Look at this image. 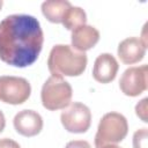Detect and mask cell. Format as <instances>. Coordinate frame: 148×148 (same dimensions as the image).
Wrapping results in <instances>:
<instances>
[{
  "mask_svg": "<svg viewBox=\"0 0 148 148\" xmlns=\"http://www.w3.org/2000/svg\"><path fill=\"white\" fill-rule=\"evenodd\" d=\"M44 34L39 21L31 15L13 14L0 21V60L23 68L39 57Z\"/></svg>",
  "mask_w": 148,
  "mask_h": 148,
  "instance_id": "obj_1",
  "label": "cell"
},
{
  "mask_svg": "<svg viewBox=\"0 0 148 148\" xmlns=\"http://www.w3.org/2000/svg\"><path fill=\"white\" fill-rule=\"evenodd\" d=\"M88 58L84 52H77L71 45L57 44L49 54L47 68L52 76H79L87 68Z\"/></svg>",
  "mask_w": 148,
  "mask_h": 148,
  "instance_id": "obj_2",
  "label": "cell"
},
{
  "mask_svg": "<svg viewBox=\"0 0 148 148\" xmlns=\"http://www.w3.org/2000/svg\"><path fill=\"white\" fill-rule=\"evenodd\" d=\"M128 132L126 118L118 112L105 113L98 124L95 135V147L102 148L106 145H117L121 142Z\"/></svg>",
  "mask_w": 148,
  "mask_h": 148,
  "instance_id": "obj_3",
  "label": "cell"
},
{
  "mask_svg": "<svg viewBox=\"0 0 148 148\" xmlns=\"http://www.w3.org/2000/svg\"><path fill=\"white\" fill-rule=\"evenodd\" d=\"M73 90L71 84L59 76H50L43 84L40 91L42 104L46 110H64L71 104Z\"/></svg>",
  "mask_w": 148,
  "mask_h": 148,
  "instance_id": "obj_4",
  "label": "cell"
},
{
  "mask_svg": "<svg viewBox=\"0 0 148 148\" xmlns=\"http://www.w3.org/2000/svg\"><path fill=\"white\" fill-rule=\"evenodd\" d=\"M31 94V86L27 79L12 75L0 76V102L12 105L23 104Z\"/></svg>",
  "mask_w": 148,
  "mask_h": 148,
  "instance_id": "obj_5",
  "label": "cell"
},
{
  "mask_svg": "<svg viewBox=\"0 0 148 148\" xmlns=\"http://www.w3.org/2000/svg\"><path fill=\"white\" fill-rule=\"evenodd\" d=\"M64 128L69 133H86L91 124L90 109L80 102H73L60 114Z\"/></svg>",
  "mask_w": 148,
  "mask_h": 148,
  "instance_id": "obj_6",
  "label": "cell"
},
{
  "mask_svg": "<svg viewBox=\"0 0 148 148\" xmlns=\"http://www.w3.org/2000/svg\"><path fill=\"white\" fill-rule=\"evenodd\" d=\"M147 74H148L147 65L127 68L123 73L119 80V88L121 92L130 97H135L141 95L143 91L147 90L148 87Z\"/></svg>",
  "mask_w": 148,
  "mask_h": 148,
  "instance_id": "obj_7",
  "label": "cell"
},
{
  "mask_svg": "<svg viewBox=\"0 0 148 148\" xmlns=\"http://www.w3.org/2000/svg\"><path fill=\"white\" fill-rule=\"evenodd\" d=\"M15 131L27 138L35 136L43 130V118L34 110H22L13 119Z\"/></svg>",
  "mask_w": 148,
  "mask_h": 148,
  "instance_id": "obj_8",
  "label": "cell"
},
{
  "mask_svg": "<svg viewBox=\"0 0 148 148\" xmlns=\"http://www.w3.org/2000/svg\"><path fill=\"white\" fill-rule=\"evenodd\" d=\"M118 69L119 65L116 58L110 53H102L94 62L92 77L97 82L105 84L114 80Z\"/></svg>",
  "mask_w": 148,
  "mask_h": 148,
  "instance_id": "obj_9",
  "label": "cell"
},
{
  "mask_svg": "<svg viewBox=\"0 0 148 148\" xmlns=\"http://www.w3.org/2000/svg\"><path fill=\"white\" fill-rule=\"evenodd\" d=\"M146 46L138 37H128L118 45V57L125 65H133L141 61L146 54Z\"/></svg>",
  "mask_w": 148,
  "mask_h": 148,
  "instance_id": "obj_10",
  "label": "cell"
},
{
  "mask_svg": "<svg viewBox=\"0 0 148 148\" xmlns=\"http://www.w3.org/2000/svg\"><path fill=\"white\" fill-rule=\"evenodd\" d=\"M99 40V31L92 25H81L72 31V49L77 52H86L92 49Z\"/></svg>",
  "mask_w": 148,
  "mask_h": 148,
  "instance_id": "obj_11",
  "label": "cell"
},
{
  "mask_svg": "<svg viewBox=\"0 0 148 148\" xmlns=\"http://www.w3.org/2000/svg\"><path fill=\"white\" fill-rule=\"evenodd\" d=\"M71 7L67 0H49L42 3V13L51 23H62Z\"/></svg>",
  "mask_w": 148,
  "mask_h": 148,
  "instance_id": "obj_12",
  "label": "cell"
},
{
  "mask_svg": "<svg viewBox=\"0 0 148 148\" xmlns=\"http://www.w3.org/2000/svg\"><path fill=\"white\" fill-rule=\"evenodd\" d=\"M86 22H87V14H86V12L81 7L72 6L69 8V10L67 12L64 21H62V25L67 30L73 31L77 27L84 25Z\"/></svg>",
  "mask_w": 148,
  "mask_h": 148,
  "instance_id": "obj_13",
  "label": "cell"
},
{
  "mask_svg": "<svg viewBox=\"0 0 148 148\" xmlns=\"http://www.w3.org/2000/svg\"><path fill=\"white\" fill-rule=\"evenodd\" d=\"M147 147H148V130L143 127L134 132L133 148H147Z\"/></svg>",
  "mask_w": 148,
  "mask_h": 148,
  "instance_id": "obj_14",
  "label": "cell"
},
{
  "mask_svg": "<svg viewBox=\"0 0 148 148\" xmlns=\"http://www.w3.org/2000/svg\"><path fill=\"white\" fill-rule=\"evenodd\" d=\"M147 102H148V98H143L141 99L136 105H135V113L136 116L143 121V123H147L148 121V117H147Z\"/></svg>",
  "mask_w": 148,
  "mask_h": 148,
  "instance_id": "obj_15",
  "label": "cell"
},
{
  "mask_svg": "<svg viewBox=\"0 0 148 148\" xmlns=\"http://www.w3.org/2000/svg\"><path fill=\"white\" fill-rule=\"evenodd\" d=\"M65 148H91L90 143L86 140H73V141H69Z\"/></svg>",
  "mask_w": 148,
  "mask_h": 148,
  "instance_id": "obj_16",
  "label": "cell"
},
{
  "mask_svg": "<svg viewBox=\"0 0 148 148\" xmlns=\"http://www.w3.org/2000/svg\"><path fill=\"white\" fill-rule=\"evenodd\" d=\"M0 148H21V147L16 141L8 138H3L0 139Z\"/></svg>",
  "mask_w": 148,
  "mask_h": 148,
  "instance_id": "obj_17",
  "label": "cell"
},
{
  "mask_svg": "<svg viewBox=\"0 0 148 148\" xmlns=\"http://www.w3.org/2000/svg\"><path fill=\"white\" fill-rule=\"evenodd\" d=\"M5 126H6V119H5V114H3V113H2V111L0 110V133L3 131Z\"/></svg>",
  "mask_w": 148,
  "mask_h": 148,
  "instance_id": "obj_18",
  "label": "cell"
},
{
  "mask_svg": "<svg viewBox=\"0 0 148 148\" xmlns=\"http://www.w3.org/2000/svg\"><path fill=\"white\" fill-rule=\"evenodd\" d=\"M102 148H120V147H118L117 145H106V146H104Z\"/></svg>",
  "mask_w": 148,
  "mask_h": 148,
  "instance_id": "obj_19",
  "label": "cell"
},
{
  "mask_svg": "<svg viewBox=\"0 0 148 148\" xmlns=\"http://www.w3.org/2000/svg\"><path fill=\"white\" fill-rule=\"evenodd\" d=\"M2 5H3V1H2V0H0V9H1V7H2Z\"/></svg>",
  "mask_w": 148,
  "mask_h": 148,
  "instance_id": "obj_20",
  "label": "cell"
}]
</instances>
